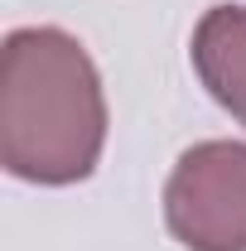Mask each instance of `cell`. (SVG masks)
<instances>
[{
	"label": "cell",
	"instance_id": "1",
	"mask_svg": "<svg viewBox=\"0 0 246 251\" xmlns=\"http://www.w3.org/2000/svg\"><path fill=\"white\" fill-rule=\"evenodd\" d=\"M106 145V97L87 49L39 25L0 49V164L25 184H77Z\"/></svg>",
	"mask_w": 246,
	"mask_h": 251
},
{
	"label": "cell",
	"instance_id": "2",
	"mask_svg": "<svg viewBox=\"0 0 246 251\" xmlns=\"http://www.w3.org/2000/svg\"><path fill=\"white\" fill-rule=\"evenodd\" d=\"M164 222L188 251H246V140H203L164 184Z\"/></svg>",
	"mask_w": 246,
	"mask_h": 251
},
{
	"label": "cell",
	"instance_id": "3",
	"mask_svg": "<svg viewBox=\"0 0 246 251\" xmlns=\"http://www.w3.org/2000/svg\"><path fill=\"white\" fill-rule=\"evenodd\" d=\"M193 68L217 106L246 126V5H213L198 20Z\"/></svg>",
	"mask_w": 246,
	"mask_h": 251
}]
</instances>
